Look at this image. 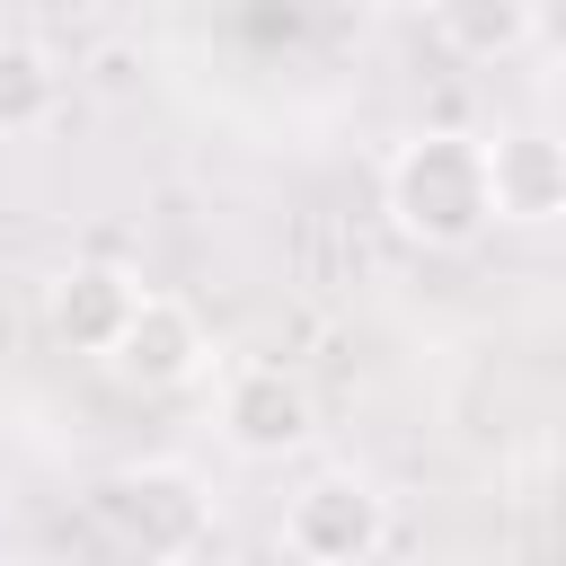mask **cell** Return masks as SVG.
Here are the masks:
<instances>
[{
  "label": "cell",
  "instance_id": "cell-8",
  "mask_svg": "<svg viewBox=\"0 0 566 566\" xmlns=\"http://www.w3.org/2000/svg\"><path fill=\"white\" fill-rule=\"evenodd\" d=\"M62 97V71L35 35H0V133H35Z\"/></svg>",
  "mask_w": 566,
  "mask_h": 566
},
{
  "label": "cell",
  "instance_id": "cell-5",
  "mask_svg": "<svg viewBox=\"0 0 566 566\" xmlns=\"http://www.w3.org/2000/svg\"><path fill=\"white\" fill-rule=\"evenodd\" d=\"M310 433H318V398H310L301 371H283V363H239V371L221 380V442H230V451H248V460H292V451H310Z\"/></svg>",
  "mask_w": 566,
  "mask_h": 566
},
{
  "label": "cell",
  "instance_id": "cell-6",
  "mask_svg": "<svg viewBox=\"0 0 566 566\" xmlns=\"http://www.w3.org/2000/svg\"><path fill=\"white\" fill-rule=\"evenodd\" d=\"M133 310H142V274L115 265V256H71V265L44 283V327H53V345L97 354V363H106V345L124 336Z\"/></svg>",
  "mask_w": 566,
  "mask_h": 566
},
{
  "label": "cell",
  "instance_id": "cell-4",
  "mask_svg": "<svg viewBox=\"0 0 566 566\" xmlns=\"http://www.w3.org/2000/svg\"><path fill=\"white\" fill-rule=\"evenodd\" d=\"M106 371L142 398H168V389H195L212 371V336L195 318V301L177 292H142V310L124 318V336L106 345Z\"/></svg>",
  "mask_w": 566,
  "mask_h": 566
},
{
  "label": "cell",
  "instance_id": "cell-3",
  "mask_svg": "<svg viewBox=\"0 0 566 566\" xmlns=\"http://www.w3.org/2000/svg\"><path fill=\"white\" fill-rule=\"evenodd\" d=\"M389 531H398L389 522V495L371 478H354V469H318L283 504V548L301 566H371L389 548Z\"/></svg>",
  "mask_w": 566,
  "mask_h": 566
},
{
  "label": "cell",
  "instance_id": "cell-7",
  "mask_svg": "<svg viewBox=\"0 0 566 566\" xmlns=\"http://www.w3.org/2000/svg\"><path fill=\"white\" fill-rule=\"evenodd\" d=\"M557 212H566V150H557L539 124L486 133V221L548 230Z\"/></svg>",
  "mask_w": 566,
  "mask_h": 566
},
{
  "label": "cell",
  "instance_id": "cell-1",
  "mask_svg": "<svg viewBox=\"0 0 566 566\" xmlns=\"http://www.w3.org/2000/svg\"><path fill=\"white\" fill-rule=\"evenodd\" d=\"M380 212L407 248H478L495 221H486V133H460V124H424L407 133L389 159H380Z\"/></svg>",
  "mask_w": 566,
  "mask_h": 566
},
{
  "label": "cell",
  "instance_id": "cell-2",
  "mask_svg": "<svg viewBox=\"0 0 566 566\" xmlns=\"http://www.w3.org/2000/svg\"><path fill=\"white\" fill-rule=\"evenodd\" d=\"M88 513H97V531L115 548H133L150 566L195 557L212 539V495H203V478L186 460H124V469H106L97 495H88Z\"/></svg>",
  "mask_w": 566,
  "mask_h": 566
},
{
  "label": "cell",
  "instance_id": "cell-9",
  "mask_svg": "<svg viewBox=\"0 0 566 566\" xmlns=\"http://www.w3.org/2000/svg\"><path fill=\"white\" fill-rule=\"evenodd\" d=\"M433 27H442L460 53H478V62H504V53H522V44L539 35V9H531V0H451Z\"/></svg>",
  "mask_w": 566,
  "mask_h": 566
}]
</instances>
